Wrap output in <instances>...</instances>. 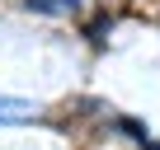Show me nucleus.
Segmentation results:
<instances>
[{"label": "nucleus", "mask_w": 160, "mask_h": 150, "mask_svg": "<svg viewBox=\"0 0 160 150\" xmlns=\"http://www.w3.org/2000/svg\"><path fill=\"white\" fill-rule=\"evenodd\" d=\"M38 108L24 103V99H0V122H28Z\"/></svg>", "instance_id": "1"}, {"label": "nucleus", "mask_w": 160, "mask_h": 150, "mask_svg": "<svg viewBox=\"0 0 160 150\" xmlns=\"http://www.w3.org/2000/svg\"><path fill=\"white\" fill-rule=\"evenodd\" d=\"M28 10H38V14H75V5L80 0H24Z\"/></svg>", "instance_id": "2"}, {"label": "nucleus", "mask_w": 160, "mask_h": 150, "mask_svg": "<svg viewBox=\"0 0 160 150\" xmlns=\"http://www.w3.org/2000/svg\"><path fill=\"white\" fill-rule=\"evenodd\" d=\"M108 28H113V19L104 14V19H94V24H90V38H94V42H104V33H108Z\"/></svg>", "instance_id": "3"}, {"label": "nucleus", "mask_w": 160, "mask_h": 150, "mask_svg": "<svg viewBox=\"0 0 160 150\" xmlns=\"http://www.w3.org/2000/svg\"><path fill=\"white\" fill-rule=\"evenodd\" d=\"M146 150H160V141H155V145H146Z\"/></svg>", "instance_id": "4"}]
</instances>
